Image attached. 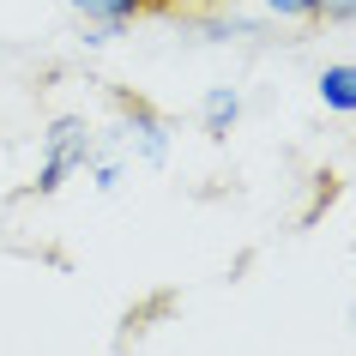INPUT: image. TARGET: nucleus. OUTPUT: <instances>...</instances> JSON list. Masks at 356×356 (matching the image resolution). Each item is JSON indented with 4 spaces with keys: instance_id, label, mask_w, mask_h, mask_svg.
<instances>
[{
    "instance_id": "obj_2",
    "label": "nucleus",
    "mask_w": 356,
    "mask_h": 356,
    "mask_svg": "<svg viewBox=\"0 0 356 356\" xmlns=\"http://www.w3.org/2000/svg\"><path fill=\"white\" fill-rule=\"evenodd\" d=\"M115 109H121V127L109 133V145L115 151H133V157L151 163V169H163L169 163V127H163V115L151 109V103H139V97H115Z\"/></svg>"
},
{
    "instance_id": "obj_1",
    "label": "nucleus",
    "mask_w": 356,
    "mask_h": 356,
    "mask_svg": "<svg viewBox=\"0 0 356 356\" xmlns=\"http://www.w3.org/2000/svg\"><path fill=\"white\" fill-rule=\"evenodd\" d=\"M97 127L85 121V115H55L49 121V133H42V163H37V181L31 188L49 200V193L67 188V175H85V169L97 163Z\"/></svg>"
},
{
    "instance_id": "obj_6",
    "label": "nucleus",
    "mask_w": 356,
    "mask_h": 356,
    "mask_svg": "<svg viewBox=\"0 0 356 356\" xmlns=\"http://www.w3.org/2000/svg\"><path fill=\"white\" fill-rule=\"evenodd\" d=\"M272 19H290V24H308L314 19V0H260Z\"/></svg>"
},
{
    "instance_id": "obj_5",
    "label": "nucleus",
    "mask_w": 356,
    "mask_h": 356,
    "mask_svg": "<svg viewBox=\"0 0 356 356\" xmlns=\"http://www.w3.org/2000/svg\"><path fill=\"white\" fill-rule=\"evenodd\" d=\"M236 121H242V91L236 85H211L200 97V127H206V139H229Z\"/></svg>"
},
{
    "instance_id": "obj_8",
    "label": "nucleus",
    "mask_w": 356,
    "mask_h": 356,
    "mask_svg": "<svg viewBox=\"0 0 356 356\" xmlns=\"http://www.w3.org/2000/svg\"><path fill=\"white\" fill-rule=\"evenodd\" d=\"M218 0H157V13H211Z\"/></svg>"
},
{
    "instance_id": "obj_4",
    "label": "nucleus",
    "mask_w": 356,
    "mask_h": 356,
    "mask_svg": "<svg viewBox=\"0 0 356 356\" xmlns=\"http://www.w3.org/2000/svg\"><path fill=\"white\" fill-rule=\"evenodd\" d=\"M326 115H356V60H326L314 79Z\"/></svg>"
},
{
    "instance_id": "obj_7",
    "label": "nucleus",
    "mask_w": 356,
    "mask_h": 356,
    "mask_svg": "<svg viewBox=\"0 0 356 356\" xmlns=\"http://www.w3.org/2000/svg\"><path fill=\"white\" fill-rule=\"evenodd\" d=\"M314 19H326V24H356V0H314Z\"/></svg>"
},
{
    "instance_id": "obj_3",
    "label": "nucleus",
    "mask_w": 356,
    "mask_h": 356,
    "mask_svg": "<svg viewBox=\"0 0 356 356\" xmlns=\"http://www.w3.org/2000/svg\"><path fill=\"white\" fill-rule=\"evenodd\" d=\"M85 24H97L103 37H115V31H127L133 19H145V13H157V0H67Z\"/></svg>"
}]
</instances>
